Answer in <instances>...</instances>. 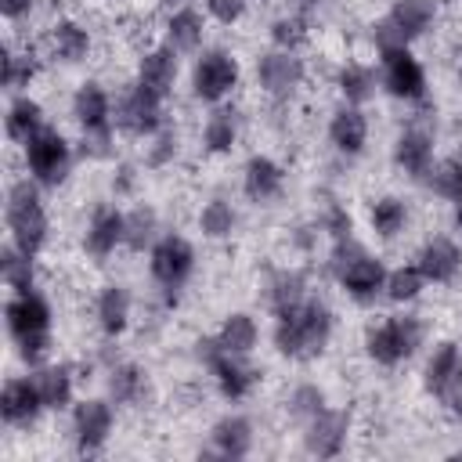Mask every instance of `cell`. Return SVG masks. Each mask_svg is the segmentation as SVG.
I'll return each instance as SVG.
<instances>
[{"mask_svg": "<svg viewBox=\"0 0 462 462\" xmlns=\"http://www.w3.org/2000/svg\"><path fill=\"white\" fill-rule=\"evenodd\" d=\"M328 144L339 155H346V159L365 152V144H368V116L361 112V105H346L343 101L332 112V119H328Z\"/></svg>", "mask_w": 462, "mask_h": 462, "instance_id": "25", "label": "cell"}, {"mask_svg": "<svg viewBox=\"0 0 462 462\" xmlns=\"http://www.w3.org/2000/svg\"><path fill=\"white\" fill-rule=\"evenodd\" d=\"M0 11L7 22H22L32 11V0H0Z\"/></svg>", "mask_w": 462, "mask_h": 462, "instance_id": "49", "label": "cell"}, {"mask_svg": "<svg viewBox=\"0 0 462 462\" xmlns=\"http://www.w3.org/2000/svg\"><path fill=\"white\" fill-rule=\"evenodd\" d=\"M116 430V408L108 397H83L79 404H72V448L76 455H101L108 437Z\"/></svg>", "mask_w": 462, "mask_h": 462, "instance_id": "14", "label": "cell"}, {"mask_svg": "<svg viewBox=\"0 0 462 462\" xmlns=\"http://www.w3.org/2000/svg\"><path fill=\"white\" fill-rule=\"evenodd\" d=\"M408 217H411V213H408V202L397 199V195H383V199H375V202L368 206V227H372V235L383 238V242H393L397 235H404Z\"/></svg>", "mask_w": 462, "mask_h": 462, "instance_id": "35", "label": "cell"}, {"mask_svg": "<svg viewBox=\"0 0 462 462\" xmlns=\"http://www.w3.org/2000/svg\"><path fill=\"white\" fill-rule=\"evenodd\" d=\"M318 224H321V231H325L332 242H336V238H346V235L354 231L350 213H346V209H343L336 199H328V206H325V213H321V220H318Z\"/></svg>", "mask_w": 462, "mask_h": 462, "instance_id": "46", "label": "cell"}, {"mask_svg": "<svg viewBox=\"0 0 462 462\" xmlns=\"http://www.w3.org/2000/svg\"><path fill=\"white\" fill-rule=\"evenodd\" d=\"M4 227L7 242L18 245L29 256H40L47 238H51V217L43 206V188L32 177H18L7 184L4 199Z\"/></svg>", "mask_w": 462, "mask_h": 462, "instance_id": "4", "label": "cell"}, {"mask_svg": "<svg viewBox=\"0 0 462 462\" xmlns=\"http://www.w3.org/2000/svg\"><path fill=\"white\" fill-rule=\"evenodd\" d=\"M123 231H126V213L101 202L94 206L87 227H83V253L94 260V263H105L119 245H123Z\"/></svg>", "mask_w": 462, "mask_h": 462, "instance_id": "20", "label": "cell"}, {"mask_svg": "<svg viewBox=\"0 0 462 462\" xmlns=\"http://www.w3.org/2000/svg\"><path fill=\"white\" fill-rule=\"evenodd\" d=\"M105 386H108V401L119 404V408H144L148 397H152L148 368H141L137 361H119V365H112Z\"/></svg>", "mask_w": 462, "mask_h": 462, "instance_id": "26", "label": "cell"}, {"mask_svg": "<svg viewBox=\"0 0 462 462\" xmlns=\"http://www.w3.org/2000/svg\"><path fill=\"white\" fill-rule=\"evenodd\" d=\"M426 184H430L440 199H448L451 206H462V144L455 148L451 159H444L440 166H433V173L426 177Z\"/></svg>", "mask_w": 462, "mask_h": 462, "instance_id": "42", "label": "cell"}, {"mask_svg": "<svg viewBox=\"0 0 462 462\" xmlns=\"http://www.w3.org/2000/svg\"><path fill=\"white\" fill-rule=\"evenodd\" d=\"M43 126H47L43 105H40L36 97H29V94H11L7 112H4V134H7V141L25 144V141L36 137Z\"/></svg>", "mask_w": 462, "mask_h": 462, "instance_id": "31", "label": "cell"}, {"mask_svg": "<svg viewBox=\"0 0 462 462\" xmlns=\"http://www.w3.org/2000/svg\"><path fill=\"white\" fill-rule=\"evenodd\" d=\"M336 90L346 105H368L379 90V72L368 61H343L336 72Z\"/></svg>", "mask_w": 462, "mask_h": 462, "instance_id": "33", "label": "cell"}, {"mask_svg": "<svg viewBox=\"0 0 462 462\" xmlns=\"http://www.w3.org/2000/svg\"><path fill=\"white\" fill-rule=\"evenodd\" d=\"M94 40H90V29L76 18H58L51 29H47V54L58 61V65H79L87 61Z\"/></svg>", "mask_w": 462, "mask_h": 462, "instance_id": "27", "label": "cell"}, {"mask_svg": "<svg viewBox=\"0 0 462 462\" xmlns=\"http://www.w3.org/2000/svg\"><path fill=\"white\" fill-rule=\"evenodd\" d=\"M285 408H289V415L303 426V422H310L321 408H328V397H325V390H321L318 383H300V386H292Z\"/></svg>", "mask_w": 462, "mask_h": 462, "instance_id": "43", "label": "cell"}, {"mask_svg": "<svg viewBox=\"0 0 462 462\" xmlns=\"http://www.w3.org/2000/svg\"><path fill=\"white\" fill-rule=\"evenodd\" d=\"M0 278L11 292H29L36 289V256L22 253L18 245H4L0 249Z\"/></svg>", "mask_w": 462, "mask_h": 462, "instance_id": "37", "label": "cell"}, {"mask_svg": "<svg viewBox=\"0 0 462 462\" xmlns=\"http://www.w3.org/2000/svg\"><path fill=\"white\" fill-rule=\"evenodd\" d=\"M303 76H307V65L296 51H282V47H271L256 58V87L271 97V101H289L300 87H303Z\"/></svg>", "mask_w": 462, "mask_h": 462, "instance_id": "16", "label": "cell"}, {"mask_svg": "<svg viewBox=\"0 0 462 462\" xmlns=\"http://www.w3.org/2000/svg\"><path fill=\"white\" fill-rule=\"evenodd\" d=\"M159 235H162V227H159V213H155L152 206H134V209L126 213L123 245H126L130 253H148Z\"/></svg>", "mask_w": 462, "mask_h": 462, "instance_id": "38", "label": "cell"}, {"mask_svg": "<svg viewBox=\"0 0 462 462\" xmlns=\"http://www.w3.org/2000/svg\"><path fill=\"white\" fill-rule=\"evenodd\" d=\"M213 336H217V343H220L224 350H231V354H253L256 343H260V325H256V318H253L249 310H231V314L220 321V328H217Z\"/></svg>", "mask_w": 462, "mask_h": 462, "instance_id": "36", "label": "cell"}, {"mask_svg": "<svg viewBox=\"0 0 462 462\" xmlns=\"http://www.w3.org/2000/svg\"><path fill=\"white\" fill-rule=\"evenodd\" d=\"M415 267L430 285H451L462 274V245L451 235H433L415 253Z\"/></svg>", "mask_w": 462, "mask_h": 462, "instance_id": "21", "label": "cell"}, {"mask_svg": "<svg viewBox=\"0 0 462 462\" xmlns=\"http://www.w3.org/2000/svg\"><path fill=\"white\" fill-rule=\"evenodd\" d=\"M393 166L408 177V180H422L433 173V130L426 123H408L397 137H393Z\"/></svg>", "mask_w": 462, "mask_h": 462, "instance_id": "18", "label": "cell"}, {"mask_svg": "<svg viewBox=\"0 0 462 462\" xmlns=\"http://www.w3.org/2000/svg\"><path fill=\"white\" fill-rule=\"evenodd\" d=\"M310 292H307V274L300 267H278L267 274V285H263V300H267V310L271 314H285L292 310L296 303H303Z\"/></svg>", "mask_w": 462, "mask_h": 462, "instance_id": "32", "label": "cell"}, {"mask_svg": "<svg viewBox=\"0 0 462 462\" xmlns=\"http://www.w3.org/2000/svg\"><path fill=\"white\" fill-rule=\"evenodd\" d=\"M162 4H166V7H184L188 0H162Z\"/></svg>", "mask_w": 462, "mask_h": 462, "instance_id": "51", "label": "cell"}, {"mask_svg": "<svg viewBox=\"0 0 462 462\" xmlns=\"http://www.w3.org/2000/svg\"><path fill=\"white\" fill-rule=\"evenodd\" d=\"M4 325H7V336L14 343V354L36 368L51 357V346H54V310H51V300L40 292V289H29V292H11L7 303H4Z\"/></svg>", "mask_w": 462, "mask_h": 462, "instance_id": "2", "label": "cell"}, {"mask_svg": "<svg viewBox=\"0 0 462 462\" xmlns=\"http://www.w3.org/2000/svg\"><path fill=\"white\" fill-rule=\"evenodd\" d=\"M433 22H437V0H393L390 11L372 25V43L375 51L411 47L419 36L430 32Z\"/></svg>", "mask_w": 462, "mask_h": 462, "instance_id": "9", "label": "cell"}, {"mask_svg": "<svg viewBox=\"0 0 462 462\" xmlns=\"http://www.w3.org/2000/svg\"><path fill=\"white\" fill-rule=\"evenodd\" d=\"M72 119L79 126V152L87 159H108L116 148V105H112V94L97 83V79H87L76 87L72 94Z\"/></svg>", "mask_w": 462, "mask_h": 462, "instance_id": "5", "label": "cell"}, {"mask_svg": "<svg viewBox=\"0 0 462 462\" xmlns=\"http://www.w3.org/2000/svg\"><path fill=\"white\" fill-rule=\"evenodd\" d=\"M22 155H25V173L40 184V188H61L72 173V144L65 141L61 130L54 126H43L36 137H29L22 144Z\"/></svg>", "mask_w": 462, "mask_h": 462, "instance_id": "10", "label": "cell"}, {"mask_svg": "<svg viewBox=\"0 0 462 462\" xmlns=\"http://www.w3.org/2000/svg\"><path fill=\"white\" fill-rule=\"evenodd\" d=\"M354 415L350 408H321L310 422H303V451L310 458H339L350 440Z\"/></svg>", "mask_w": 462, "mask_h": 462, "instance_id": "17", "label": "cell"}, {"mask_svg": "<svg viewBox=\"0 0 462 462\" xmlns=\"http://www.w3.org/2000/svg\"><path fill=\"white\" fill-rule=\"evenodd\" d=\"M202 36H206V22L195 7H173V14L166 18V36L162 43H170L177 54H195L202 47Z\"/></svg>", "mask_w": 462, "mask_h": 462, "instance_id": "34", "label": "cell"}, {"mask_svg": "<svg viewBox=\"0 0 462 462\" xmlns=\"http://www.w3.org/2000/svg\"><path fill=\"white\" fill-rule=\"evenodd\" d=\"M43 397L36 390L32 372L29 375H11L0 390V419L7 430H32L43 415Z\"/></svg>", "mask_w": 462, "mask_h": 462, "instance_id": "19", "label": "cell"}, {"mask_svg": "<svg viewBox=\"0 0 462 462\" xmlns=\"http://www.w3.org/2000/svg\"><path fill=\"white\" fill-rule=\"evenodd\" d=\"M235 227H238V213H235V206H231L224 195H213V199L199 209V231H202V238L220 242V238H231Z\"/></svg>", "mask_w": 462, "mask_h": 462, "instance_id": "39", "label": "cell"}, {"mask_svg": "<svg viewBox=\"0 0 462 462\" xmlns=\"http://www.w3.org/2000/svg\"><path fill=\"white\" fill-rule=\"evenodd\" d=\"M36 72H40V61L32 51H14L11 43L4 47V90L7 94H25Z\"/></svg>", "mask_w": 462, "mask_h": 462, "instance_id": "41", "label": "cell"}, {"mask_svg": "<svg viewBox=\"0 0 462 462\" xmlns=\"http://www.w3.org/2000/svg\"><path fill=\"white\" fill-rule=\"evenodd\" d=\"M195 354L206 365V372H209V379H213V386H217V393L224 401H231V404L235 401H245L260 386V368L249 361V354L224 350L217 343V336H202L195 343Z\"/></svg>", "mask_w": 462, "mask_h": 462, "instance_id": "8", "label": "cell"}, {"mask_svg": "<svg viewBox=\"0 0 462 462\" xmlns=\"http://www.w3.org/2000/svg\"><path fill=\"white\" fill-rule=\"evenodd\" d=\"M253 440H256V433H253L249 415L227 411V415H220V419L209 426V448H206V455L238 462V458H245V455L253 451Z\"/></svg>", "mask_w": 462, "mask_h": 462, "instance_id": "23", "label": "cell"}, {"mask_svg": "<svg viewBox=\"0 0 462 462\" xmlns=\"http://www.w3.org/2000/svg\"><path fill=\"white\" fill-rule=\"evenodd\" d=\"M242 79V65L224 47H206L191 65V94L202 105H220Z\"/></svg>", "mask_w": 462, "mask_h": 462, "instance_id": "12", "label": "cell"}, {"mask_svg": "<svg viewBox=\"0 0 462 462\" xmlns=\"http://www.w3.org/2000/svg\"><path fill=\"white\" fill-rule=\"evenodd\" d=\"M238 130H242V116L235 105H213L206 123H202V152L206 155H227L238 141Z\"/></svg>", "mask_w": 462, "mask_h": 462, "instance_id": "30", "label": "cell"}, {"mask_svg": "<svg viewBox=\"0 0 462 462\" xmlns=\"http://www.w3.org/2000/svg\"><path fill=\"white\" fill-rule=\"evenodd\" d=\"M130 289L119 285V282H108L97 289V300H94V321L101 328L105 339H119L126 328H130Z\"/></svg>", "mask_w": 462, "mask_h": 462, "instance_id": "28", "label": "cell"}, {"mask_svg": "<svg viewBox=\"0 0 462 462\" xmlns=\"http://www.w3.org/2000/svg\"><path fill=\"white\" fill-rule=\"evenodd\" d=\"M202 4H206V14L220 25H235L249 11V0H202Z\"/></svg>", "mask_w": 462, "mask_h": 462, "instance_id": "47", "label": "cell"}, {"mask_svg": "<svg viewBox=\"0 0 462 462\" xmlns=\"http://www.w3.org/2000/svg\"><path fill=\"white\" fill-rule=\"evenodd\" d=\"M162 97H155L152 90H144L141 83H130L119 97H116V126L137 141H148L155 137L166 119H162Z\"/></svg>", "mask_w": 462, "mask_h": 462, "instance_id": "15", "label": "cell"}, {"mask_svg": "<svg viewBox=\"0 0 462 462\" xmlns=\"http://www.w3.org/2000/svg\"><path fill=\"white\" fill-rule=\"evenodd\" d=\"M336 332V314L325 300L307 296L303 303H296L285 314H274V328H271V343L285 361H314L328 350Z\"/></svg>", "mask_w": 462, "mask_h": 462, "instance_id": "1", "label": "cell"}, {"mask_svg": "<svg viewBox=\"0 0 462 462\" xmlns=\"http://www.w3.org/2000/svg\"><path fill=\"white\" fill-rule=\"evenodd\" d=\"M148 274L162 296V307H177L184 285L195 274V245L177 231H162L148 249Z\"/></svg>", "mask_w": 462, "mask_h": 462, "instance_id": "6", "label": "cell"}, {"mask_svg": "<svg viewBox=\"0 0 462 462\" xmlns=\"http://www.w3.org/2000/svg\"><path fill=\"white\" fill-rule=\"evenodd\" d=\"M134 184H137V170H134L130 162H123V166L116 170V177H112V191H116V195H130Z\"/></svg>", "mask_w": 462, "mask_h": 462, "instance_id": "48", "label": "cell"}, {"mask_svg": "<svg viewBox=\"0 0 462 462\" xmlns=\"http://www.w3.org/2000/svg\"><path fill=\"white\" fill-rule=\"evenodd\" d=\"M328 274L336 278L346 300H354L357 307H372L383 296L390 271L375 253H368L354 235H346L336 238L328 249Z\"/></svg>", "mask_w": 462, "mask_h": 462, "instance_id": "3", "label": "cell"}, {"mask_svg": "<svg viewBox=\"0 0 462 462\" xmlns=\"http://www.w3.org/2000/svg\"><path fill=\"white\" fill-rule=\"evenodd\" d=\"M426 285H430V282L422 278V271H419L415 260H411V263H401V267H393V271L386 274V289H383V296H386L390 303L404 307V303H415V300L422 296Z\"/></svg>", "mask_w": 462, "mask_h": 462, "instance_id": "40", "label": "cell"}, {"mask_svg": "<svg viewBox=\"0 0 462 462\" xmlns=\"http://www.w3.org/2000/svg\"><path fill=\"white\" fill-rule=\"evenodd\" d=\"M32 379H36V390L43 397V408L47 411H65L72 404V393H76V375H72V365L65 361H43L32 368Z\"/></svg>", "mask_w": 462, "mask_h": 462, "instance_id": "29", "label": "cell"}, {"mask_svg": "<svg viewBox=\"0 0 462 462\" xmlns=\"http://www.w3.org/2000/svg\"><path fill=\"white\" fill-rule=\"evenodd\" d=\"M318 7H321V0H289V11L300 14V18H307V22L318 14Z\"/></svg>", "mask_w": 462, "mask_h": 462, "instance_id": "50", "label": "cell"}, {"mask_svg": "<svg viewBox=\"0 0 462 462\" xmlns=\"http://www.w3.org/2000/svg\"><path fill=\"white\" fill-rule=\"evenodd\" d=\"M379 87L397 101H422L430 83L422 61L411 54V47H390L379 51Z\"/></svg>", "mask_w": 462, "mask_h": 462, "instance_id": "13", "label": "cell"}, {"mask_svg": "<svg viewBox=\"0 0 462 462\" xmlns=\"http://www.w3.org/2000/svg\"><path fill=\"white\" fill-rule=\"evenodd\" d=\"M282 191H285V166L260 152L249 155L242 166V195L253 206H271L282 199Z\"/></svg>", "mask_w": 462, "mask_h": 462, "instance_id": "22", "label": "cell"}, {"mask_svg": "<svg viewBox=\"0 0 462 462\" xmlns=\"http://www.w3.org/2000/svg\"><path fill=\"white\" fill-rule=\"evenodd\" d=\"M426 339V325L419 314H390L375 325H368L365 332V354L372 365L379 368H397L408 357H415V350Z\"/></svg>", "mask_w": 462, "mask_h": 462, "instance_id": "7", "label": "cell"}, {"mask_svg": "<svg viewBox=\"0 0 462 462\" xmlns=\"http://www.w3.org/2000/svg\"><path fill=\"white\" fill-rule=\"evenodd\" d=\"M152 144H148V155H144V162L152 166V170H162V166H170L173 159H177V134L170 130V126H162L155 137H148Z\"/></svg>", "mask_w": 462, "mask_h": 462, "instance_id": "45", "label": "cell"}, {"mask_svg": "<svg viewBox=\"0 0 462 462\" xmlns=\"http://www.w3.org/2000/svg\"><path fill=\"white\" fill-rule=\"evenodd\" d=\"M307 32H310V22L300 18V14H292V11H285L282 18L271 22V43L282 47V51H300V43L307 40Z\"/></svg>", "mask_w": 462, "mask_h": 462, "instance_id": "44", "label": "cell"}, {"mask_svg": "<svg viewBox=\"0 0 462 462\" xmlns=\"http://www.w3.org/2000/svg\"><path fill=\"white\" fill-rule=\"evenodd\" d=\"M177 72H180V54H177L170 43H159V47H152V51L141 54V61H137V79H134V83H141L144 90H152L155 97L166 101V97L173 94Z\"/></svg>", "mask_w": 462, "mask_h": 462, "instance_id": "24", "label": "cell"}, {"mask_svg": "<svg viewBox=\"0 0 462 462\" xmlns=\"http://www.w3.org/2000/svg\"><path fill=\"white\" fill-rule=\"evenodd\" d=\"M422 386L440 404V411L462 419V346L458 343L444 339L430 350L422 368Z\"/></svg>", "mask_w": 462, "mask_h": 462, "instance_id": "11", "label": "cell"}]
</instances>
